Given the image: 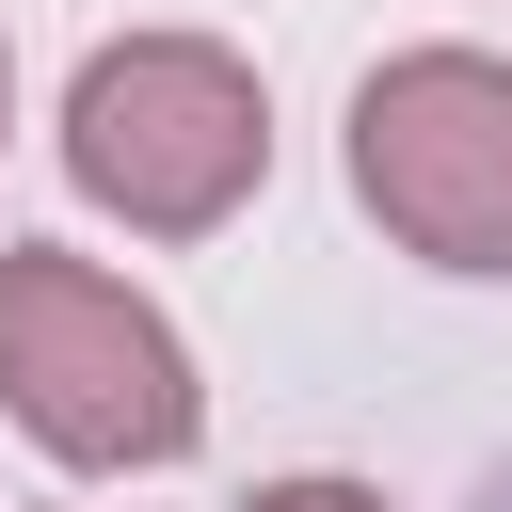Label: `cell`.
Returning <instances> with one entry per match:
<instances>
[{
  "label": "cell",
  "instance_id": "2",
  "mask_svg": "<svg viewBox=\"0 0 512 512\" xmlns=\"http://www.w3.org/2000/svg\"><path fill=\"white\" fill-rule=\"evenodd\" d=\"M64 176L128 240H208L272 176V80L224 32H112L64 80Z\"/></svg>",
  "mask_w": 512,
  "mask_h": 512
},
{
  "label": "cell",
  "instance_id": "5",
  "mask_svg": "<svg viewBox=\"0 0 512 512\" xmlns=\"http://www.w3.org/2000/svg\"><path fill=\"white\" fill-rule=\"evenodd\" d=\"M0 128H16V48H0Z\"/></svg>",
  "mask_w": 512,
  "mask_h": 512
},
{
  "label": "cell",
  "instance_id": "4",
  "mask_svg": "<svg viewBox=\"0 0 512 512\" xmlns=\"http://www.w3.org/2000/svg\"><path fill=\"white\" fill-rule=\"evenodd\" d=\"M256 512H384V480H336V464H304V480H256Z\"/></svg>",
  "mask_w": 512,
  "mask_h": 512
},
{
  "label": "cell",
  "instance_id": "1",
  "mask_svg": "<svg viewBox=\"0 0 512 512\" xmlns=\"http://www.w3.org/2000/svg\"><path fill=\"white\" fill-rule=\"evenodd\" d=\"M0 416L80 480H160L208 448L192 336L112 256H64V240H0Z\"/></svg>",
  "mask_w": 512,
  "mask_h": 512
},
{
  "label": "cell",
  "instance_id": "3",
  "mask_svg": "<svg viewBox=\"0 0 512 512\" xmlns=\"http://www.w3.org/2000/svg\"><path fill=\"white\" fill-rule=\"evenodd\" d=\"M352 208L416 272H512V64L384 48L352 80Z\"/></svg>",
  "mask_w": 512,
  "mask_h": 512
}]
</instances>
